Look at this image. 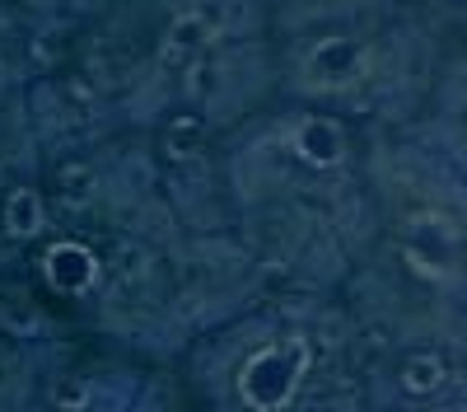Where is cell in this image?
Returning a JSON list of instances; mask_svg holds the SVG:
<instances>
[{"label":"cell","instance_id":"obj_8","mask_svg":"<svg viewBox=\"0 0 467 412\" xmlns=\"http://www.w3.org/2000/svg\"><path fill=\"white\" fill-rule=\"evenodd\" d=\"M444 385V361L440 356H411L402 365V389L407 394H440Z\"/></svg>","mask_w":467,"mask_h":412},{"label":"cell","instance_id":"obj_6","mask_svg":"<svg viewBox=\"0 0 467 412\" xmlns=\"http://www.w3.org/2000/svg\"><path fill=\"white\" fill-rule=\"evenodd\" d=\"M43 220H47V211H43V197H37L33 187H15L5 197V230L15 239H33L43 230Z\"/></svg>","mask_w":467,"mask_h":412},{"label":"cell","instance_id":"obj_7","mask_svg":"<svg viewBox=\"0 0 467 412\" xmlns=\"http://www.w3.org/2000/svg\"><path fill=\"white\" fill-rule=\"evenodd\" d=\"M57 183H61L66 206H94V197H99V174L89 164H66L57 174Z\"/></svg>","mask_w":467,"mask_h":412},{"label":"cell","instance_id":"obj_2","mask_svg":"<svg viewBox=\"0 0 467 412\" xmlns=\"http://www.w3.org/2000/svg\"><path fill=\"white\" fill-rule=\"evenodd\" d=\"M369 66V48L360 43V37H323V43L308 48L304 57V85L308 90H350L365 75Z\"/></svg>","mask_w":467,"mask_h":412},{"label":"cell","instance_id":"obj_11","mask_svg":"<svg viewBox=\"0 0 467 412\" xmlns=\"http://www.w3.org/2000/svg\"><path fill=\"white\" fill-rule=\"evenodd\" d=\"M0 90H5V66H0Z\"/></svg>","mask_w":467,"mask_h":412},{"label":"cell","instance_id":"obj_3","mask_svg":"<svg viewBox=\"0 0 467 412\" xmlns=\"http://www.w3.org/2000/svg\"><path fill=\"white\" fill-rule=\"evenodd\" d=\"M290 150L314 169H337L346 160V132L332 118H304L290 136Z\"/></svg>","mask_w":467,"mask_h":412},{"label":"cell","instance_id":"obj_1","mask_svg":"<svg viewBox=\"0 0 467 412\" xmlns=\"http://www.w3.org/2000/svg\"><path fill=\"white\" fill-rule=\"evenodd\" d=\"M304 370H308V347H304V337H290L281 347L257 352L239 370V394L253 407H285L304 380Z\"/></svg>","mask_w":467,"mask_h":412},{"label":"cell","instance_id":"obj_5","mask_svg":"<svg viewBox=\"0 0 467 412\" xmlns=\"http://www.w3.org/2000/svg\"><path fill=\"white\" fill-rule=\"evenodd\" d=\"M211 43H215V19L211 15H182V19H173L160 57H164V66H192Z\"/></svg>","mask_w":467,"mask_h":412},{"label":"cell","instance_id":"obj_10","mask_svg":"<svg viewBox=\"0 0 467 412\" xmlns=\"http://www.w3.org/2000/svg\"><path fill=\"white\" fill-rule=\"evenodd\" d=\"M57 403H61V407H66V403H70V407H85V403H89V389H85L80 380H61V385H57Z\"/></svg>","mask_w":467,"mask_h":412},{"label":"cell","instance_id":"obj_9","mask_svg":"<svg viewBox=\"0 0 467 412\" xmlns=\"http://www.w3.org/2000/svg\"><path fill=\"white\" fill-rule=\"evenodd\" d=\"M202 141H206V132H202V122L197 118H178L173 127H169V150L178 160H192L202 150Z\"/></svg>","mask_w":467,"mask_h":412},{"label":"cell","instance_id":"obj_4","mask_svg":"<svg viewBox=\"0 0 467 412\" xmlns=\"http://www.w3.org/2000/svg\"><path fill=\"white\" fill-rule=\"evenodd\" d=\"M43 268H47V281L57 291H70V295H80L99 281V258L85 244H52Z\"/></svg>","mask_w":467,"mask_h":412},{"label":"cell","instance_id":"obj_12","mask_svg":"<svg viewBox=\"0 0 467 412\" xmlns=\"http://www.w3.org/2000/svg\"><path fill=\"white\" fill-rule=\"evenodd\" d=\"M0 187H5V164H0Z\"/></svg>","mask_w":467,"mask_h":412}]
</instances>
